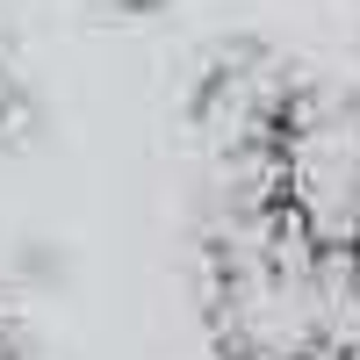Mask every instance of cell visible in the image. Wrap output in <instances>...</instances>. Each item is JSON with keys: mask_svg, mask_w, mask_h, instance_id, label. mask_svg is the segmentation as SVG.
<instances>
[{"mask_svg": "<svg viewBox=\"0 0 360 360\" xmlns=\"http://www.w3.org/2000/svg\"><path fill=\"white\" fill-rule=\"evenodd\" d=\"M209 317L224 360H346V252L303 238L274 202H231V224L209 259Z\"/></svg>", "mask_w": 360, "mask_h": 360, "instance_id": "cell-1", "label": "cell"}, {"mask_svg": "<svg viewBox=\"0 0 360 360\" xmlns=\"http://www.w3.org/2000/svg\"><path fill=\"white\" fill-rule=\"evenodd\" d=\"M266 202L324 252H346L360 238V101L353 94H303L295 86L274 130V152H266Z\"/></svg>", "mask_w": 360, "mask_h": 360, "instance_id": "cell-2", "label": "cell"}, {"mask_svg": "<svg viewBox=\"0 0 360 360\" xmlns=\"http://www.w3.org/2000/svg\"><path fill=\"white\" fill-rule=\"evenodd\" d=\"M0 360H22V346H15V332L0 324Z\"/></svg>", "mask_w": 360, "mask_h": 360, "instance_id": "cell-3", "label": "cell"}, {"mask_svg": "<svg viewBox=\"0 0 360 360\" xmlns=\"http://www.w3.org/2000/svg\"><path fill=\"white\" fill-rule=\"evenodd\" d=\"M346 360H360V353H346Z\"/></svg>", "mask_w": 360, "mask_h": 360, "instance_id": "cell-4", "label": "cell"}]
</instances>
